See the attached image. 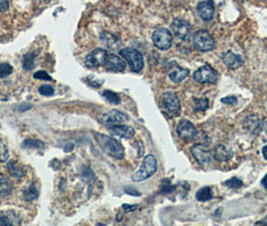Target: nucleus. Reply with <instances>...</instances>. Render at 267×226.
I'll return each mask as SVG.
<instances>
[{
    "mask_svg": "<svg viewBox=\"0 0 267 226\" xmlns=\"http://www.w3.org/2000/svg\"><path fill=\"white\" fill-rule=\"evenodd\" d=\"M95 138H96L99 146L101 147V149L105 153H107L108 155H110L115 159H123L124 158L125 149L120 141H117L116 139H114L113 137H110V136H107L104 134H100V133H96Z\"/></svg>",
    "mask_w": 267,
    "mask_h": 226,
    "instance_id": "obj_1",
    "label": "nucleus"
},
{
    "mask_svg": "<svg viewBox=\"0 0 267 226\" xmlns=\"http://www.w3.org/2000/svg\"><path fill=\"white\" fill-rule=\"evenodd\" d=\"M157 160L153 155H147L143 161L140 169L133 174L132 180L134 182H141L153 176L157 171Z\"/></svg>",
    "mask_w": 267,
    "mask_h": 226,
    "instance_id": "obj_2",
    "label": "nucleus"
},
{
    "mask_svg": "<svg viewBox=\"0 0 267 226\" xmlns=\"http://www.w3.org/2000/svg\"><path fill=\"white\" fill-rule=\"evenodd\" d=\"M120 55L124 59H126L132 72L140 73L143 70L144 57L139 50L135 48H131V47L123 48L120 50Z\"/></svg>",
    "mask_w": 267,
    "mask_h": 226,
    "instance_id": "obj_3",
    "label": "nucleus"
},
{
    "mask_svg": "<svg viewBox=\"0 0 267 226\" xmlns=\"http://www.w3.org/2000/svg\"><path fill=\"white\" fill-rule=\"evenodd\" d=\"M193 44L196 49L203 52L210 51L215 47L213 37L206 29H201L196 32L193 38Z\"/></svg>",
    "mask_w": 267,
    "mask_h": 226,
    "instance_id": "obj_4",
    "label": "nucleus"
},
{
    "mask_svg": "<svg viewBox=\"0 0 267 226\" xmlns=\"http://www.w3.org/2000/svg\"><path fill=\"white\" fill-rule=\"evenodd\" d=\"M163 107L170 117L175 118L180 115L181 104L178 95L174 91H166L163 94Z\"/></svg>",
    "mask_w": 267,
    "mask_h": 226,
    "instance_id": "obj_5",
    "label": "nucleus"
},
{
    "mask_svg": "<svg viewBox=\"0 0 267 226\" xmlns=\"http://www.w3.org/2000/svg\"><path fill=\"white\" fill-rule=\"evenodd\" d=\"M193 78L198 84H216L218 81V73L210 67L209 64H204L199 68L193 75Z\"/></svg>",
    "mask_w": 267,
    "mask_h": 226,
    "instance_id": "obj_6",
    "label": "nucleus"
},
{
    "mask_svg": "<svg viewBox=\"0 0 267 226\" xmlns=\"http://www.w3.org/2000/svg\"><path fill=\"white\" fill-rule=\"evenodd\" d=\"M155 46L161 50H167L172 45V34L165 27L156 28L152 36Z\"/></svg>",
    "mask_w": 267,
    "mask_h": 226,
    "instance_id": "obj_7",
    "label": "nucleus"
},
{
    "mask_svg": "<svg viewBox=\"0 0 267 226\" xmlns=\"http://www.w3.org/2000/svg\"><path fill=\"white\" fill-rule=\"evenodd\" d=\"M171 28H172L173 34L178 40L188 41L192 35L191 24L184 19H180V18L175 19L171 24Z\"/></svg>",
    "mask_w": 267,
    "mask_h": 226,
    "instance_id": "obj_8",
    "label": "nucleus"
},
{
    "mask_svg": "<svg viewBox=\"0 0 267 226\" xmlns=\"http://www.w3.org/2000/svg\"><path fill=\"white\" fill-rule=\"evenodd\" d=\"M108 54L109 52L107 49L96 48L85 57L84 59L85 67L88 69H95L101 66H105Z\"/></svg>",
    "mask_w": 267,
    "mask_h": 226,
    "instance_id": "obj_9",
    "label": "nucleus"
},
{
    "mask_svg": "<svg viewBox=\"0 0 267 226\" xmlns=\"http://www.w3.org/2000/svg\"><path fill=\"white\" fill-rule=\"evenodd\" d=\"M191 153L198 162L203 165L210 164L214 158L211 149L208 146L203 145V144L194 145L191 148Z\"/></svg>",
    "mask_w": 267,
    "mask_h": 226,
    "instance_id": "obj_10",
    "label": "nucleus"
},
{
    "mask_svg": "<svg viewBox=\"0 0 267 226\" xmlns=\"http://www.w3.org/2000/svg\"><path fill=\"white\" fill-rule=\"evenodd\" d=\"M177 134L183 140L191 141L196 137L197 131L195 126L190 121L181 120L177 127Z\"/></svg>",
    "mask_w": 267,
    "mask_h": 226,
    "instance_id": "obj_11",
    "label": "nucleus"
},
{
    "mask_svg": "<svg viewBox=\"0 0 267 226\" xmlns=\"http://www.w3.org/2000/svg\"><path fill=\"white\" fill-rule=\"evenodd\" d=\"M105 68L112 73H121L126 69V62L122 57L113 53H109L105 63Z\"/></svg>",
    "mask_w": 267,
    "mask_h": 226,
    "instance_id": "obj_12",
    "label": "nucleus"
},
{
    "mask_svg": "<svg viewBox=\"0 0 267 226\" xmlns=\"http://www.w3.org/2000/svg\"><path fill=\"white\" fill-rule=\"evenodd\" d=\"M197 12L204 21H210L215 13V5L212 0H205L197 5Z\"/></svg>",
    "mask_w": 267,
    "mask_h": 226,
    "instance_id": "obj_13",
    "label": "nucleus"
},
{
    "mask_svg": "<svg viewBox=\"0 0 267 226\" xmlns=\"http://www.w3.org/2000/svg\"><path fill=\"white\" fill-rule=\"evenodd\" d=\"M221 58H222V61L224 62L225 66L230 70L239 69L240 67H242V64H243V58L241 57V55L236 54V53L232 52L231 50L222 53Z\"/></svg>",
    "mask_w": 267,
    "mask_h": 226,
    "instance_id": "obj_14",
    "label": "nucleus"
},
{
    "mask_svg": "<svg viewBox=\"0 0 267 226\" xmlns=\"http://www.w3.org/2000/svg\"><path fill=\"white\" fill-rule=\"evenodd\" d=\"M243 127L249 134L257 136L261 132L262 124L257 115H249L244 119Z\"/></svg>",
    "mask_w": 267,
    "mask_h": 226,
    "instance_id": "obj_15",
    "label": "nucleus"
},
{
    "mask_svg": "<svg viewBox=\"0 0 267 226\" xmlns=\"http://www.w3.org/2000/svg\"><path fill=\"white\" fill-rule=\"evenodd\" d=\"M109 130L112 134L118 136L121 138H125V139H130L132 137H134L135 135V130L130 127V126H126V125H111L109 126Z\"/></svg>",
    "mask_w": 267,
    "mask_h": 226,
    "instance_id": "obj_16",
    "label": "nucleus"
},
{
    "mask_svg": "<svg viewBox=\"0 0 267 226\" xmlns=\"http://www.w3.org/2000/svg\"><path fill=\"white\" fill-rule=\"evenodd\" d=\"M101 43L110 49H117L121 46V40L110 31H104L100 36Z\"/></svg>",
    "mask_w": 267,
    "mask_h": 226,
    "instance_id": "obj_17",
    "label": "nucleus"
},
{
    "mask_svg": "<svg viewBox=\"0 0 267 226\" xmlns=\"http://www.w3.org/2000/svg\"><path fill=\"white\" fill-rule=\"evenodd\" d=\"M104 122L112 125H121L129 120V117L117 110H112L104 116Z\"/></svg>",
    "mask_w": 267,
    "mask_h": 226,
    "instance_id": "obj_18",
    "label": "nucleus"
},
{
    "mask_svg": "<svg viewBox=\"0 0 267 226\" xmlns=\"http://www.w3.org/2000/svg\"><path fill=\"white\" fill-rule=\"evenodd\" d=\"M170 70L168 72L169 78L172 82L174 83H180L182 82L184 79H186L189 75V70L188 69H184L180 66H178V64H173V66H170Z\"/></svg>",
    "mask_w": 267,
    "mask_h": 226,
    "instance_id": "obj_19",
    "label": "nucleus"
},
{
    "mask_svg": "<svg viewBox=\"0 0 267 226\" xmlns=\"http://www.w3.org/2000/svg\"><path fill=\"white\" fill-rule=\"evenodd\" d=\"M213 156L215 159L222 161V162H225V161H228L229 159L232 158L233 153L231 151H229L225 146L218 145L214 150Z\"/></svg>",
    "mask_w": 267,
    "mask_h": 226,
    "instance_id": "obj_20",
    "label": "nucleus"
},
{
    "mask_svg": "<svg viewBox=\"0 0 267 226\" xmlns=\"http://www.w3.org/2000/svg\"><path fill=\"white\" fill-rule=\"evenodd\" d=\"M13 190L12 183L5 177L0 178V196L7 197L9 196Z\"/></svg>",
    "mask_w": 267,
    "mask_h": 226,
    "instance_id": "obj_21",
    "label": "nucleus"
},
{
    "mask_svg": "<svg viewBox=\"0 0 267 226\" xmlns=\"http://www.w3.org/2000/svg\"><path fill=\"white\" fill-rule=\"evenodd\" d=\"M7 169H8L9 174H10L12 177L16 178L17 180H20V179L24 176V170L20 169V168L16 165V163H15V161H14V160H10L9 162L7 163Z\"/></svg>",
    "mask_w": 267,
    "mask_h": 226,
    "instance_id": "obj_22",
    "label": "nucleus"
},
{
    "mask_svg": "<svg viewBox=\"0 0 267 226\" xmlns=\"http://www.w3.org/2000/svg\"><path fill=\"white\" fill-rule=\"evenodd\" d=\"M212 198V190L210 187H203L196 193V199L200 202L209 201Z\"/></svg>",
    "mask_w": 267,
    "mask_h": 226,
    "instance_id": "obj_23",
    "label": "nucleus"
},
{
    "mask_svg": "<svg viewBox=\"0 0 267 226\" xmlns=\"http://www.w3.org/2000/svg\"><path fill=\"white\" fill-rule=\"evenodd\" d=\"M36 52H29L23 56L22 67L26 71H32L35 68V60H36Z\"/></svg>",
    "mask_w": 267,
    "mask_h": 226,
    "instance_id": "obj_24",
    "label": "nucleus"
},
{
    "mask_svg": "<svg viewBox=\"0 0 267 226\" xmlns=\"http://www.w3.org/2000/svg\"><path fill=\"white\" fill-rule=\"evenodd\" d=\"M38 190L36 186L35 183H33L31 186H29L25 191H24V194H23V198L24 200L26 201H32L34 199H37L38 197Z\"/></svg>",
    "mask_w": 267,
    "mask_h": 226,
    "instance_id": "obj_25",
    "label": "nucleus"
},
{
    "mask_svg": "<svg viewBox=\"0 0 267 226\" xmlns=\"http://www.w3.org/2000/svg\"><path fill=\"white\" fill-rule=\"evenodd\" d=\"M103 96L108 102H110L113 105H118L121 103V98L118 96V94L112 91V90H104L103 91Z\"/></svg>",
    "mask_w": 267,
    "mask_h": 226,
    "instance_id": "obj_26",
    "label": "nucleus"
},
{
    "mask_svg": "<svg viewBox=\"0 0 267 226\" xmlns=\"http://www.w3.org/2000/svg\"><path fill=\"white\" fill-rule=\"evenodd\" d=\"M209 108V101L202 98L194 100V111L195 112H204Z\"/></svg>",
    "mask_w": 267,
    "mask_h": 226,
    "instance_id": "obj_27",
    "label": "nucleus"
},
{
    "mask_svg": "<svg viewBox=\"0 0 267 226\" xmlns=\"http://www.w3.org/2000/svg\"><path fill=\"white\" fill-rule=\"evenodd\" d=\"M23 148H37V149H43L45 147L44 143L39 141V140H35V139H26L22 143Z\"/></svg>",
    "mask_w": 267,
    "mask_h": 226,
    "instance_id": "obj_28",
    "label": "nucleus"
},
{
    "mask_svg": "<svg viewBox=\"0 0 267 226\" xmlns=\"http://www.w3.org/2000/svg\"><path fill=\"white\" fill-rule=\"evenodd\" d=\"M8 159V148L6 142L0 138V162H5Z\"/></svg>",
    "mask_w": 267,
    "mask_h": 226,
    "instance_id": "obj_29",
    "label": "nucleus"
},
{
    "mask_svg": "<svg viewBox=\"0 0 267 226\" xmlns=\"http://www.w3.org/2000/svg\"><path fill=\"white\" fill-rule=\"evenodd\" d=\"M96 178L94 171L88 168V167H84V169L81 170V179L85 182V183H91L92 181H94Z\"/></svg>",
    "mask_w": 267,
    "mask_h": 226,
    "instance_id": "obj_30",
    "label": "nucleus"
},
{
    "mask_svg": "<svg viewBox=\"0 0 267 226\" xmlns=\"http://www.w3.org/2000/svg\"><path fill=\"white\" fill-rule=\"evenodd\" d=\"M13 68L9 63H0V79L6 78L12 74Z\"/></svg>",
    "mask_w": 267,
    "mask_h": 226,
    "instance_id": "obj_31",
    "label": "nucleus"
},
{
    "mask_svg": "<svg viewBox=\"0 0 267 226\" xmlns=\"http://www.w3.org/2000/svg\"><path fill=\"white\" fill-rule=\"evenodd\" d=\"M225 186L229 187V188H232V189H238V188H241L243 186V182L237 177H233L227 181L224 182Z\"/></svg>",
    "mask_w": 267,
    "mask_h": 226,
    "instance_id": "obj_32",
    "label": "nucleus"
},
{
    "mask_svg": "<svg viewBox=\"0 0 267 226\" xmlns=\"http://www.w3.org/2000/svg\"><path fill=\"white\" fill-rule=\"evenodd\" d=\"M176 186H173L171 184V181L169 179H165L163 180L162 182V189H161V192L163 193V194H167V193H170V192H173L175 190Z\"/></svg>",
    "mask_w": 267,
    "mask_h": 226,
    "instance_id": "obj_33",
    "label": "nucleus"
},
{
    "mask_svg": "<svg viewBox=\"0 0 267 226\" xmlns=\"http://www.w3.org/2000/svg\"><path fill=\"white\" fill-rule=\"evenodd\" d=\"M38 91H39V93L42 94V95L50 96V95H53V93H54V89H53L51 86L43 85V86H41V87L38 89Z\"/></svg>",
    "mask_w": 267,
    "mask_h": 226,
    "instance_id": "obj_34",
    "label": "nucleus"
},
{
    "mask_svg": "<svg viewBox=\"0 0 267 226\" xmlns=\"http://www.w3.org/2000/svg\"><path fill=\"white\" fill-rule=\"evenodd\" d=\"M34 78L37 80H41V81H52V78L45 71H38L35 73Z\"/></svg>",
    "mask_w": 267,
    "mask_h": 226,
    "instance_id": "obj_35",
    "label": "nucleus"
},
{
    "mask_svg": "<svg viewBox=\"0 0 267 226\" xmlns=\"http://www.w3.org/2000/svg\"><path fill=\"white\" fill-rule=\"evenodd\" d=\"M221 102H222L223 104L233 106V105H235V104L237 103V98H236L235 95H229V96H226V98H223V99L221 100Z\"/></svg>",
    "mask_w": 267,
    "mask_h": 226,
    "instance_id": "obj_36",
    "label": "nucleus"
},
{
    "mask_svg": "<svg viewBox=\"0 0 267 226\" xmlns=\"http://www.w3.org/2000/svg\"><path fill=\"white\" fill-rule=\"evenodd\" d=\"M5 225L11 226L12 222L9 220V218L7 216H1L0 217V226H5Z\"/></svg>",
    "mask_w": 267,
    "mask_h": 226,
    "instance_id": "obj_37",
    "label": "nucleus"
},
{
    "mask_svg": "<svg viewBox=\"0 0 267 226\" xmlns=\"http://www.w3.org/2000/svg\"><path fill=\"white\" fill-rule=\"evenodd\" d=\"M8 0H0V12H3L8 9Z\"/></svg>",
    "mask_w": 267,
    "mask_h": 226,
    "instance_id": "obj_38",
    "label": "nucleus"
},
{
    "mask_svg": "<svg viewBox=\"0 0 267 226\" xmlns=\"http://www.w3.org/2000/svg\"><path fill=\"white\" fill-rule=\"evenodd\" d=\"M139 206L138 205H128V204H124L123 208L125 209V211L130 212V211H135Z\"/></svg>",
    "mask_w": 267,
    "mask_h": 226,
    "instance_id": "obj_39",
    "label": "nucleus"
},
{
    "mask_svg": "<svg viewBox=\"0 0 267 226\" xmlns=\"http://www.w3.org/2000/svg\"><path fill=\"white\" fill-rule=\"evenodd\" d=\"M261 185L267 190V174L263 177V179L261 180Z\"/></svg>",
    "mask_w": 267,
    "mask_h": 226,
    "instance_id": "obj_40",
    "label": "nucleus"
},
{
    "mask_svg": "<svg viewBox=\"0 0 267 226\" xmlns=\"http://www.w3.org/2000/svg\"><path fill=\"white\" fill-rule=\"evenodd\" d=\"M262 155L265 160H267V145L262 148Z\"/></svg>",
    "mask_w": 267,
    "mask_h": 226,
    "instance_id": "obj_41",
    "label": "nucleus"
},
{
    "mask_svg": "<svg viewBox=\"0 0 267 226\" xmlns=\"http://www.w3.org/2000/svg\"><path fill=\"white\" fill-rule=\"evenodd\" d=\"M262 127H263L264 131H265V133H266V135H267V118H265V119H264L263 124H262Z\"/></svg>",
    "mask_w": 267,
    "mask_h": 226,
    "instance_id": "obj_42",
    "label": "nucleus"
},
{
    "mask_svg": "<svg viewBox=\"0 0 267 226\" xmlns=\"http://www.w3.org/2000/svg\"><path fill=\"white\" fill-rule=\"evenodd\" d=\"M256 224H257V225H258V224H264V225H267V216H266L263 220L256 222Z\"/></svg>",
    "mask_w": 267,
    "mask_h": 226,
    "instance_id": "obj_43",
    "label": "nucleus"
}]
</instances>
